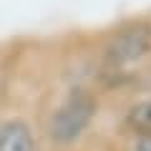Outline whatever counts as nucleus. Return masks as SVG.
I'll list each match as a JSON object with an SVG mask.
<instances>
[{"instance_id": "f257e3e1", "label": "nucleus", "mask_w": 151, "mask_h": 151, "mask_svg": "<svg viewBox=\"0 0 151 151\" xmlns=\"http://www.w3.org/2000/svg\"><path fill=\"white\" fill-rule=\"evenodd\" d=\"M96 116V98L88 91H73L50 119V139L58 146H70L88 131Z\"/></svg>"}, {"instance_id": "f03ea898", "label": "nucleus", "mask_w": 151, "mask_h": 151, "mask_svg": "<svg viewBox=\"0 0 151 151\" xmlns=\"http://www.w3.org/2000/svg\"><path fill=\"white\" fill-rule=\"evenodd\" d=\"M151 53V23L136 20L113 33L106 45V65L121 70Z\"/></svg>"}, {"instance_id": "7ed1b4c3", "label": "nucleus", "mask_w": 151, "mask_h": 151, "mask_svg": "<svg viewBox=\"0 0 151 151\" xmlns=\"http://www.w3.org/2000/svg\"><path fill=\"white\" fill-rule=\"evenodd\" d=\"M0 151H38L33 129L20 119L0 124Z\"/></svg>"}, {"instance_id": "20e7f679", "label": "nucleus", "mask_w": 151, "mask_h": 151, "mask_svg": "<svg viewBox=\"0 0 151 151\" xmlns=\"http://www.w3.org/2000/svg\"><path fill=\"white\" fill-rule=\"evenodd\" d=\"M126 124L136 136H151V101H141L126 116Z\"/></svg>"}, {"instance_id": "39448f33", "label": "nucleus", "mask_w": 151, "mask_h": 151, "mask_svg": "<svg viewBox=\"0 0 151 151\" xmlns=\"http://www.w3.org/2000/svg\"><path fill=\"white\" fill-rule=\"evenodd\" d=\"M136 151H151V136H141L136 144Z\"/></svg>"}]
</instances>
